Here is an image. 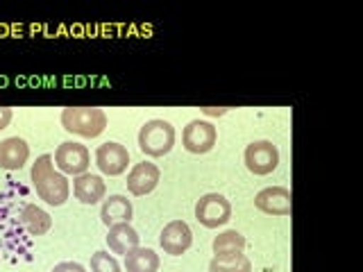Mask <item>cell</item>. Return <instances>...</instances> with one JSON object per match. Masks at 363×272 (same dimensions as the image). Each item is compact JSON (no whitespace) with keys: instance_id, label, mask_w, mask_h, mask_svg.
Here are the masks:
<instances>
[{"instance_id":"603a6c76","label":"cell","mask_w":363,"mask_h":272,"mask_svg":"<svg viewBox=\"0 0 363 272\" xmlns=\"http://www.w3.org/2000/svg\"><path fill=\"white\" fill-rule=\"evenodd\" d=\"M207 116H223V113L227 111V109H213V107H207V109H202Z\"/></svg>"},{"instance_id":"9a60e30c","label":"cell","mask_w":363,"mask_h":272,"mask_svg":"<svg viewBox=\"0 0 363 272\" xmlns=\"http://www.w3.org/2000/svg\"><path fill=\"white\" fill-rule=\"evenodd\" d=\"M73 193H75V198L82 204H98L100 200H105L107 186H105V181H102V177L84 173V175L75 177Z\"/></svg>"},{"instance_id":"3957f363","label":"cell","mask_w":363,"mask_h":272,"mask_svg":"<svg viewBox=\"0 0 363 272\" xmlns=\"http://www.w3.org/2000/svg\"><path fill=\"white\" fill-rule=\"evenodd\" d=\"M62 125L71 134L96 139L107 128V113L98 107H66L62 111Z\"/></svg>"},{"instance_id":"d6986e66","label":"cell","mask_w":363,"mask_h":272,"mask_svg":"<svg viewBox=\"0 0 363 272\" xmlns=\"http://www.w3.org/2000/svg\"><path fill=\"white\" fill-rule=\"evenodd\" d=\"M209 272H252V261L245 254H238L234 259H211Z\"/></svg>"},{"instance_id":"30bf717a","label":"cell","mask_w":363,"mask_h":272,"mask_svg":"<svg viewBox=\"0 0 363 272\" xmlns=\"http://www.w3.org/2000/svg\"><path fill=\"white\" fill-rule=\"evenodd\" d=\"M159 245H162V249H164L166 254H170V256H182L193 245V232H191V227L184 220L168 222L164 230H162V236H159Z\"/></svg>"},{"instance_id":"9c48e42d","label":"cell","mask_w":363,"mask_h":272,"mask_svg":"<svg viewBox=\"0 0 363 272\" xmlns=\"http://www.w3.org/2000/svg\"><path fill=\"white\" fill-rule=\"evenodd\" d=\"M96 164H98V168L105 175L116 177V175H123L125 170H128L130 152H128V147H125V145H121L116 141H107V143L98 145V150H96Z\"/></svg>"},{"instance_id":"277c9868","label":"cell","mask_w":363,"mask_h":272,"mask_svg":"<svg viewBox=\"0 0 363 272\" xmlns=\"http://www.w3.org/2000/svg\"><path fill=\"white\" fill-rule=\"evenodd\" d=\"M175 145V128L168 120H147L139 132V150L147 157H166Z\"/></svg>"},{"instance_id":"7a4b0ae2","label":"cell","mask_w":363,"mask_h":272,"mask_svg":"<svg viewBox=\"0 0 363 272\" xmlns=\"http://www.w3.org/2000/svg\"><path fill=\"white\" fill-rule=\"evenodd\" d=\"M52 154H41L37 162L32 166V181H34V188H37V196L50 204V207H62V204L68 200V179L64 173H57L55 166H52Z\"/></svg>"},{"instance_id":"7c38bea8","label":"cell","mask_w":363,"mask_h":272,"mask_svg":"<svg viewBox=\"0 0 363 272\" xmlns=\"http://www.w3.org/2000/svg\"><path fill=\"white\" fill-rule=\"evenodd\" d=\"M159 177H162V173H159V168L155 164L147 162L136 164L128 175V191L136 198L147 196V193H152L157 188Z\"/></svg>"},{"instance_id":"5bb4252c","label":"cell","mask_w":363,"mask_h":272,"mask_svg":"<svg viewBox=\"0 0 363 272\" xmlns=\"http://www.w3.org/2000/svg\"><path fill=\"white\" fill-rule=\"evenodd\" d=\"M107 245L113 254H130L132 249L139 247V234L130 222H118L109 227L107 234Z\"/></svg>"},{"instance_id":"7402d4cb","label":"cell","mask_w":363,"mask_h":272,"mask_svg":"<svg viewBox=\"0 0 363 272\" xmlns=\"http://www.w3.org/2000/svg\"><path fill=\"white\" fill-rule=\"evenodd\" d=\"M11 116H14V111H11L9 107H0V130H5L11 123Z\"/></svg>"},{"instance_id":"ba28073f","label":"cell","mask_w":363,"mask_h":272,"mask_svg":"<svg viewBox=\"0 0 363 272\" xmlns=\"http://www.w3.org/2000/svg\"><path fill=\"white\" fill-rule=\"evenodd\" d=\"M245 166L252 175H270L279 166V150L272 141H252L245 147Z\"/></svg>"},{"instance_id":"8992f818","label":"cell","mask_w":363,"mask_h":272,"mask_svg":"<svg viewBox=\"0 0 363 272\" xmlns=\"http://www.w3.org/2000/svg\"><path fill=\"white\" fill-rule=\"evenodd\" d=\"M55 164L62 170L64 175H84L91 166V154L86 150V145L75 143V141H64L55 150Z\"/></svg>"},{"instance_id":"44dd1931","label":"cell","mask_w":363,"mask_h":272,"mask_svg":"<svg viewBox=\"0 0 363 272\" xmlns=\"http://www.w3.org/2000/svg\"><path fill=\"white\" fill-rule=\"evenodd\" d=\"M50 272H86V270L79 266L77 261H62V264H57Z\"/></svg>"},{"instance_id":"8fae6325","label":"cell","mask_w":363,"mask_h":272,"mask_svg":"<svg viewBox=\"0 0 363 272\" xmlns=\"http://www.w3.org/2000/svg\"><path fill=\"white\" fill-rule=\"evenodd\" d=\"M255 207L268 215H289L293 211L291 191L284 186H268L257 193Z\"/></svg>"},{"instance_id":"e0dca14e","label":"cell","mask_w":363,"mask_h":272,"mask_svg":"<svg viewBox=\"0 0 363 272\" xmlns=\"http://www.w3.org/2000/svg\"><path fill=\"white\" fill-rule=\"evenodd\" d=\"M245 249V236L236 230H227L213 238V259H234L243 254Z\"/></svg>"},{"instance_id":"5b68a950","label":"cell","mask_w":363,"mask_h":272,"mask_svg":"<svg viewBox=\"0 0 363 272\" xmlns=\"http://www.w3.org/2000/svg\"><path fill=\"white\" fill-rule=\"evenodd\" d=\"M196 218L207 230H216L232 220V204L220 193H207L196 204Z\"/></svg>"},{"instance_id":"2e32d148","label":"cell","mask_w":363,"mask_h":272,"mask_svg":"<svg viewBox=\"0 0 363 272\" xmlns=\"http://www.w3.org/2000/svg\"><path fill=\"white\" fill-rule=\"evenodd\" d=\"M132 202L125 198V196H109L105 202H102V209H100V218L107 227L111 225H118V222H130L132 220Z\"/></svg>"},{"instance_id":"4fadbf2b","label":"cell","mask_w":363,"mask_h":272,"mask_svg":"<svg viewBox=\"0 0 363 272\" xmlns=\"http://www.w3.org/2000/svg\"><path fill=\"white\" fill-rule=\"evenodd\" d=\"M30 157V145L21 136H11L0 143V168L5 170H21Z\"/></svg>"},{"instance_id":"ac0fdd59","label":"cell","mask_w":363,"mask_h":272,"mask_svg":"<svg viewBox=\"0 0 363 272\" xmlns=\"http://www.w3.org/2000/svg\"><path fill=\"white\" fill-rule=\"evenodd\" d=\"M125 270L128 272H157L159 254L150 247H136L130 254H125Z\"/></svg>"},{"instance_id":"6da1fadb","label":"cell","mask_w":363,"mask_h":272,"mask_svg":"<svg viewBox=\"0 0 363 272\" xmlns=\"http://www.w3.org/2000/svg\"><path fill=\"white\" fill-rule=\"evenodd\" d=\"M28 202L26 193L21 200L9 191L0 193V256L16 261L21 254L30 252L32 236L26 227V215H23Z\"/></svg>"},{"instance_id":"ffe728a7","label":"cell","mask_w":363,"mask_h":272,"mask_svg":"<svg viewBox=\"0 0 363 272\" xmlns=\"http://www.w3.org/2000/svg\"><path fill=\"white\" fill-rule=\"evenodd\" d=\"M91 272H121V264L109 252H96L91 256Z\"/></svg>"},{"instance_id":"52a82bcc","label":"cell","mask_w":363,"mask_h":272,"mask_svg":"<svg viewBox=\"0 0 363 272\" xmlns=\"http://www.w3.org/2000/svg\"><path fill=\"white\" fill-rule=\"evenodd\" d=\"M218 141V132L207 120H191L182 132V145L191 154H207Z\"/></svg>"}]
</instances>
